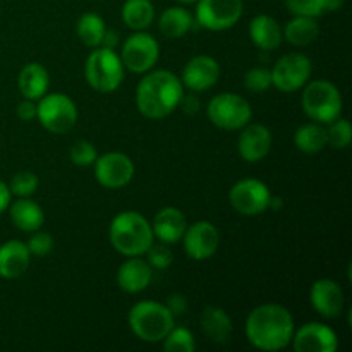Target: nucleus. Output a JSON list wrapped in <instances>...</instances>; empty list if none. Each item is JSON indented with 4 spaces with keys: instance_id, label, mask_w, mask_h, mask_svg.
<instances>
[{
    "instance_id": "nucleus-1",
    "label": "nucleus",
    "mask_w": 352,
    "mask_h": 352,
    "mask_svg": "<svg viewBox=\"0 0 352 352\" xmlns=\"http://www.w3.org/2000/svg\"><path fill=\"white\" fill-rule=\"evenodd\" d=\"M294 318L280 305H261L250 313L246 320V337L260 351H280L291 344L294 336Z\"/></svg>"
},
{
    "instance_id": "nucleus-2",
    "label": "nucleus",
    "mask_w": 352,
    "mask_h": 352,
    "mask_svg": "<svg viewBox=\"0 0 352 352\" xmlns=\"http://www.w3.org/2000/svg\"><path fill=\"white\" fill-rule=\"evenodd\" d=\"M184 85L170 71L148 72L136 88V105L146 119L160 120L179 107Z\"/></svg>"
},
{
    "instance_id": "nucleus-3",
    "label": "nucleus",
    "mask_w": 352,
    "mask_h": 352,
    "mask_svg": "<svg viewBox=\"0 0 352 352\" xmlns=\"http://www.w3.org/2000/svg\"><path fill=\"white\" fill-rule=\"evenodd\" d=\"M109 237L113 250L124 256H141L155 239L151 223L138 212H122L113 217Z\"/></svg>"
},
{
    "instance_id": "nucleus-4",
    "label": "nucleus",
    "mask_w": 352,
    "mask_h": 352,
    "mask_svg": "<svg viewBox=\"0 0 352 352\" xmlns=\"http://www.w3.org/2000/svg\"><path fill=\"white\" fill-rule=\"evenodd\" d=\"M131 330L144 342H162L174 327V315L168 308L157 301H140L127 315Z\"/></svg>"
},
{
    "instance_id": "nucleus-5",
    "label": "nucleus",
    "mask_w": 352,
    "mask_h": 352,
    "mask_svg": "<svg viewBox=\"0 0 352 352\" xmlns=\"http://www.w3.org/2000/svg\"><path fill=\"white\" fill-rule=\"evenodd\" d=\"M86 82L98 93H112L122 85L124 64L113 48L96 47L85 64Z\"/></svg>"
},
{
    "instance_id": "nucleus-6",
    "label": "nucleus",
    "mask_w": 352,
    "mask_h": 352,
    "mask_svg": "<svg viewBox=\"0 0 352 352\" xmlns=\"http://www.w3.org/2000/svg\"><path fill=\"white\" fill-rule=\"evenodd\" d=\"M302 109L315 122L330 124L342 113V95L333 82L316 79L302 91Z\"/></svg>"
},
{
    "instance_id": "nucleus-7",
    "label": "nucleus",
    "mask_w": 352,
    "mask_h": 352,
    "mask_svg": "<svg viewBox=\"0 0 352 352\" xmlns=\"http://www.w3.org/2000/svg\"><path fill=\"white\" fill-rule=\"evenodd\" d=\"M208 119L226 131H239L251 120L253 110L246 98L236 93H220L206 107Z\"/></svg>"
},
{
    "instance_id": "nucleus-8",
    "label": "nucleus",
    "mask_w": 352,
    "mask_h": 352,
    "mask_svg": "<svg viewBox=\"0 0 352 352\" xmlns=\"http://www.w3.org/2000/svg\"><path fill=\"white\" fill-rule=\"evenodd\" d=\"M36 119L48 133L64 134L78 122V107L67 95L50 93L40 98L36 105Z\"/></svg>"
},
{
    "instance_id": "nucleus-9",
    "label": "nucleus",
    "mask_w": 352,
    "mask_h": 352,
    "mask_svg": "<svg viewBox=\"0 0 352 352\" xmlns=\"http://www.w3.org/2000/svg\"><path fill=\"white\" fill-rule=\"evenodd\" d=\"M243 0H196V23L210 31L236 26L243 16Z\"/></svg>"
},
{
    "instance_id": "nucleus-10",
    "label": "nucleus",
    "mask_w": 352,
    "mask_h": 352,
    "mask_svg": "<svg viewBox=\"0 0 352 352\" xmlns=\"http://www.w3.org/2000/svg\"><path fill=\"white\" fill-rule=\"evenodd\" d=\"M158 57H160V45H158L157 38L144 31H136L134 34H131L124 41L122 52H120V60H122L124 67L136 74H144V72L151 71L157 64Z\"/></svg>"
},
{
    "instance_id": "nucleus-11",
    "label": "nucleus",
    "mask_w": 352,
    "mask_h": 352,
    "mask_svg": "<svg viewBox=\"0 0 352 352\" xmlns=\"http://www.w3.org/2000/svg\"><path fill=\"white\" fill-rule=\"evenodd\" d=\"M313 64L306 55L292 52L275 62L272 69V85L284 93H294L301 89L311 78Z\"/></svg>"
},
{
    "instance_id": "nucleus-12",
    "label": "nucleus",
    "mask_w": 352,
    "mask_h": 352,
    "mask_svg": "<svg viewBox=\"0 0 352 352\" xmlns=\"http://www.w3.org/2000/svg\"><path fill=\"white\" fill-rule=\"evenodd\" d=\"M270 189L260 179H243L229 192V201L237 213L256 217L270 208Z\"/></svg>"
},
{
    "instance_id": "nucleus-13",
    "label": "nucleus",
    "mask_w": 352,
    "mask_h": 352,
    "mask_svg": "<svg viewBox=\"0 0 352 352\" xmlns=\"http://www.w3.org/2000/svg\"><path fill=\"white\" fill-rule=\"evenodd\" d=\"M93 165H95L96 181L107 189L124 188L134 177L133 160L120 151H110L102 157H96Z\"/></svg>"
},
{
    "instance_id": "nucleus-14",
    "label": "nucleus",
    "mask_w": 352,
    "mask_h": 352,
    "mask_svg": "<svg viewBox=\"0 0 352 352\" xmlns=\"http://www.w3.org/2000/svg\"><path fill=\"white\" fill-rule=\"evenodd\" d=\"M181 241L184 244L186 254L191 260L203 261L217 253L220 244V234L213 223L201 220V222L189 226Z\"/></svg>"
},
{
    "instance_id": "nucleus-15",
    "label": "nucleus",
    "mask_w": 352,
    "mask_h": 352,
    "mask_svg": "<svg viewBox=\"0 0 352 352\" xmlns=\"http://www.w3.org/2000/svg\"><path fill=\"white\" fill-rule=\"evenodd\" d=\"M292 347L298 352H333L339 347L337 333L323 323H305L294 330Z\"/></svg>"
},
{
    "instance_id": "nucleus-16",
    "label": "nucleus",
    "mask_w": 352,
    "mask_h": 352,
    "mask_svg": "<svg viewBox=\"0 0 352 352\" xmlns=\"http://www.w3.org/2000/svg\"><path fill=\"white\" fill-rule=\"evenodd\" d=\"M272 133L263 124H250L241 129L237 140V151L241 158L250 164L261 162L272 150Z\"/></svg>"
},
{
    "instance_id": "nucleus-17",
    "label": "nucleus",
    "mask_w": 352,
    "mask_h": 352,
    "mask_svg": "<svg viewBox=\"0 0 352 352\" xmlns=\"http://www.w3.org/2000/svg\"><path fill=\"white\" fill-rule=\"evenodd\" d=\"M220 78L219 62L208 55H198L191 58L182 69V85L191 91H206L217 85Z\"/></svg>"
},
{
    "instance_id": "nucleus-18",
    "label": "nucleus",
    "mask_w": 352,
    "mask_h": 352,
    "mask_svg": "<svg viewBox=\"0 0 352 352\" xmlns=\"http://www.w3.org/2000/svg\"><path fill=\"white\" fill-rule=\"evenodd\" d=\"M309 301L318 315L325 316V318H337L344 309L342 287L336 280L320 278L311 285Z\"/></svg>"
},
{
    "instance_id": "nucleus-19",
    "label": "nucleus",
    "mask_w": 352,
    "mask_h": 352,
    "mask_svg": "<svg viewBox=\"0 0 352 352\" xmlns=\"http://www.w3.org/2000/svg\"><path fill=\"white\" fill-rule=\"evenodd\" d=\"M153 270L146 260L140 256H127L117 272V284L124 292L138 294L151 284Z\"/></svg>"
},
{
    "instance_id": "nucleus-20",
    "label": "nucleus",
    "mask_w": 352,
    "mask_h": 352,
    "mask_svg": "<svg viewBox=\"0 0 352 352\" xmlns=\"http://www.w3.org/2000/svg\"><path fill=\"white\" fill-rule=\"evenodd\" d=\"M151 229H153V236L160 243L175 244L184 236L186 229H188V220L181 210L167 206L155 215Z\"/></svg>"
},
{
    "instance_id": "nucleus-21",
    "label": "nucleus",
    "mask_w": 352,
    "mask_h": 352,
    "mask_svg": "<svg viewBox=\"0 0 352 352\" xmlns=\"http://www.w3.org/2000/svg\"><path fill=\"white\" fill-rule=\"evenodd\" d=\"M31 253L23 241H7L0 246V277L17 278L30 267Z\"/></svg>"
},
{
    "instance_id": "nucleus-22",
    "label": "nucleus",
    "mask_w": 352,
    "mask_h": 352,
    "mask_svg": "<svg viewBox=\"0 0 352 352\" xmlns=\"http://www.w3.org/2000/svg\"><path fill=\"white\" fill-rule=\"evenodd\" d=\"M48 85H50L48 71L38 62H30L21 69L17 88L26 100H40L41 96L47 95Z\"/></svg>"
},
{
    "instance_id": "nucleus-23",
    "label": "nucleus",
    "mask_w": 352,
    "mask_h": 352,
    "mask_svg": "<svg viewBox=\"0 0 352 352\" xmlns=\"http://www.w3.org/2000/svg\"><path fill=\"white\" fill-rule=\"evenodd\" d=\"M199 325L206 339L217 344H226L232 333V320L227 315L226 309L219 306H208L199 316Z\"/></svg>"
},
{
    "instance_id": "nucleus-24",
    "label": "nucleus",
    "mask_w": 352,
    "mask_h": 352,
    "mask_svg": "<svg viewBox=\"0 0 352 352\" xmlns=\"http://www.w3.org/2000/svg\"><path fill=\"white\" fill-rule=\"evenodd\" d=\"M250 36L251 41L261 50H275L280 47L284 33L274 17L260 14L250 23Z\"/></svg>"
},
{
    "instance_id": "nucleus-25",
    "label": "nucleus",
    "mask_w": 352,
    "mask_h": 352,
    "mask_svg": "<svg viewBox=\"0 0 352 352\" xmlns=\"http://www.w3.org/2000/svg\"><path fill=\"white\" fill-rule=\"evenodd\" d=\"M9 215L14 226L24 232H34V230L41 229L45 222L41 206L30 198H19L17 201H14L9 208Z\"/></svg>"
},
{
    "instance_id": "nucleus-26",
    "label": "nucleus",
    "mask_w": 352,
    "mask_h": 352,
    "mask_svg": "<svg viewBox=\"0 0 352 352\" xmlns=\"http://www.w3.org/2000/svg\"><path fill=\"white\" fill-rule=\"evenodd\" d=\"M195 24V17L184 7H167L158 21V30L167 38H181Z\"/></svg>"
},
{
    "instance_id": "nucleus-27",
    "label": "nucleus",
    "mask_w": 352,
    "mask_h": 352,
    "mask_svg": "<svg viewBox=\"0 0 352 352\" xmlns=\"http://www.w3.org/2000/svg\"><path fill=\"white\" fill-rule=\"evenodd\" d=\"M285 40L296 47H306L311 45L318 38L320 26L316 23V17L306 16H294L284 28Z\"/></svg>"
},
{
    "instance_id": "nucleus-28",
    "label": "nucleus",
    "mask_w": 352,
    "mask_h": 352,
    "mask_svg": "<svg viewBox=\"0 0 352 352\" xmlns=\"http://www.w3.org/2000/svg\"><path fill=\"white\" fill-rule=\"evenodd\" d=\"M122 19L131 30H146L155 21L153 3L150 0H126L122 6Z\"/></svg>"
},
{
    "instance_id": "nucleus-29",
    "label": "nucleus",
    "mask_w": 352,
    "mask_h": 352,
    "mask_svg": "<svg viewBox=\"0 0 352 352\" xmlns=\"http://www.w3.org/2000/svg\"><path fill=\"white\" fill-rule=\"evenodd\" d=\"M294 144L302 153H318L329 144L327 141V129L320 122H308L298 127L294 134Z\"/></svg>"
},
{
    "instance_id": "nucleus-30",
    "label": "nucleus",
    "mask_w": 352,
    "mask_h": 352,
    "mask_svg": "<svg viewBox=\"0 0 352 352\" xmlns=\"http://www.w3.org/2000/svg\"><path fill=\"white\" fill-rule=\"evenodd\" d=\"M76 31H78V36L86 47L96 48L102 45L103 36H105V21L102 19V16L95 12H86L79 17L78 24H76Z\"/></svg>"
},
{
    "instance_id": "nucleus-31",
    "label": "nucleus",
    "mask_w": 352,
    "mask_h": 352,
    "mask_svg": "<svg viewBox=\"0 0 352 352\" xmlns=\"http://www.w3.org/2000/svg\"><path fill=\"white\" fill-rule=\"evenodd\" d=\"M164 349L167 352H195L196 340L192 337L191 330L184 327H172L164 340Z\"/></svg>"
},
{
    "instance_id": "nucleus-32",
    "label": "nucleus",
    "mask_w": 352,
    "mask_h": 352,
    "mask_svg": "<svg viewBox=\"0 0 352 352\" xmlns=\"http://www.w3.org/2000/svg\"><path fill=\"white\" fill-rule=\"evenodd\" d=\"M329 126L330 127L327 129V141H329V144H332L337 150H344V148L349 146L352 140V127L349 120L337 117Z\"/></svg>"
},
{
    "instance_id": "nucleus-33",
    "label": "nucleus",
    "mask_w": 352,
    "mask_h": 352,
    "mask_svg": "<svg viewBox=\"0 0 352 352\" xmlns=\"http://www.w3.org/2000/svg\"><path fill=\"white\" fill-rule=\"evenodd\" d=\"M38 184H40V181L33 172H19V174L14 175L9 184L10 195H16L17 198H28L36 191Z\"/></svg>"
},
{
    "instance_id": "nucleus-34",
    "label": "nucleus",
    "mask_w": 352,
    "mask_h": 352,
    "mask_svg": "<svg viewBox=\"0 0 352 352\" xmlns=\"http://www.w3.org/2000/svg\"><path fill=\"white\" fill-rule=\"evenodd\" d=\"M244 86L251 93H263L272 86V72L265 67H253L244 76Z\"/></svg>"
},
{
    "instance_id": "nucleus-35",
    "label": "nucleus",
    "mask_w": 352,
    "mask_h": 352,
    "mask_svg": "<svg viewBox=\"0 0 352 352\" xmlns=\"http://www.w3.org/2000/svg\"><path fill=\"white\" fill-rule=\"evenodd\" d=\"M289 12L294 16L318 17L325 12L323 0H284Z\"/></svg>"
},
{
    "instance_id": "nucleus-36",
    "label": "nucleus",
    "mask_w": 352,
    "mask_h": 352,
    "mask_svg": "<svg viewBox=\"0 0 352 352\" xmlns=\"http://www.w3.org/2000/svg\"><path fill=\"white\" fill-rule=\"evenodd\" d=\"M144 254L148 256V265H150L151 268H155V270H167L172 265V260H174L172 251L168 250V244L164 243L155 244V246L151 244Z\"/></svg>"
},
{
    "instance_id": "nucleus-37",
    "label": "nucleus",
    "mask_w": 352,
    "mask_h": 352,
    "mask_svg": "<svg viewBox=\"0 0 352 352\" xmlns=\"http://www.w3.org/2000/svg\"><path fill=\"white\" fill-rule=\"evenodd\" d=\"M96 157H98L96 148L93 146V143H89V141L81 140L78 141V143L72 144L71 160L72 164L78 165V167H88V165H93Z\"/></svg>"
},
{
    "instance_id": "nucleus-38",
    "label": "nucleus",
    "mask_w": 352,
    "mask_h": 352,
    "mask_svg": "<svg viewBox=\"0 0 352 352\" xmlns=\"http://www.w3.org/2000/svg\"><path fill=\"white\" fill-rule=\"evenodd\" d=\"M26 246L30 250L31 256H47L54 250V237L47 232H38V230H34V234L28 241Z\"/></svg>"
},
{
    "instance_id": "nucleus-39",
    "label": "nucleus",
    "mask_w": 352,
    "mask_h": 352,
    "mask_svg": "<svg viewBox=\"0 0 352 352\" xmlns=\"http://www.w3.org/2000/svg\"><path fill=\"white\" fill-rule=\"evenodd\" d=\"M165 306H167L168 311L174 316L184 315L186 309H188V299L182 294H170L168 296V301L165 302Z\"/></svg>"
},
{
    "instance_id": "nucleus-40",
    "label": "nucleus",
    "mask_w": 352,
    "mask_h": 352,
    "mask_svg": "<svg viewBox=\"0 0 352 352\" xmlns=\"http://www.w3.org/2000/svg\"><path fill=\"white\" fill-rule=\"evenodd\" d=\"M16 113L21 120H26V122L36 119V103H34V100H24V102H21L17 105Z\"/></svg>"
},
{
    "instance_id": "nucleus-41",
    "label": "nucleus",
    "mask_w": 352,
    "mask_h": 352,
    "mask_svg": "<svg viewBox=\"0 0 352 352\" xmlns=\"http://www.w3.org/2000/svg\"><path fill=\"white\" fill-rule=\"evenodd\" d=\"M179 105H182L184 112H188V113L198 112V109H199L198 100H196V96H192V95H188V96L182 95V98H181V102H179Z\"/></svg>"
},
{
    "instance_id": "nucleus-42",
    "label": "nucleus",
    "mask_w": 352,
    "mask_h": 352,
    "mask_svg": "<svg viewBox=\"0 0 352 352\" xmlns=\"http://www.w3.org/2000/svg\"><path fill=\"white\" fill-rule=\"evenodd\" d=\"M10 205V189L3 181H0V213L9 208Z\"/></svg>"
},
{
    "instance_id": "nucleus-43",
    "label": "nucleus",
    "mask_w": 352,
    "mask_h": 352,
    "mask_svg": "<svg viewBox=\"0 0 352 352\" xmlns=\"http://www.w3.org/2000/svg\"><path fill=\"white\" fill-rule=\"evenodd\" d=\"M344 2H346V0H323L325 12H336V10L342 9Z\"/></svg>"
},
{
    "instance_id": "nucleus-44",
    "label": "nucleus",
    "mask_w": 352,
    "mask_h": 352,
    "mask_svg": "<svg viewBox=\"0 0 352 352\" xmlns=\"http://www.w3.org/2000/svg\"><path fill=\"white\" fill-rule=\"evenodd\" d=\"M179 2H182V3H195L196 0H179Z\"/></svg>"
}]
</instances>
